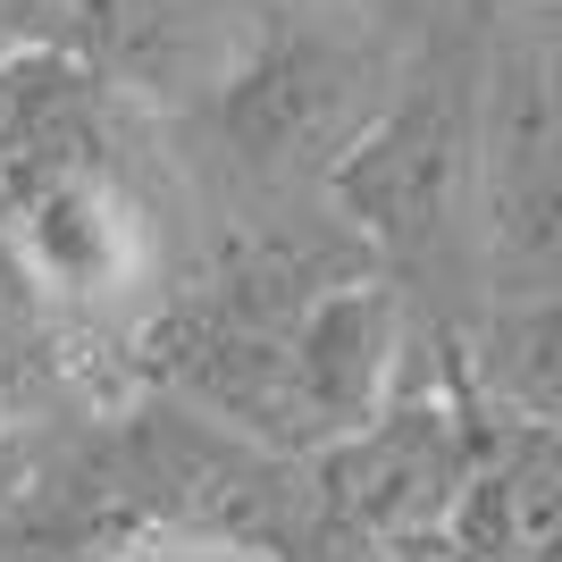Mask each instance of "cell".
<instances>
[{"label": "cell", "instance_id": "cell-1", "mask_svg": "<svg viewBox=\"0 0 562 562\" xmlns=\"http://www.w3.org/2000/svg\"><path fill=\"white\" fill-rule=\"evenodd\" d=\"M117 101L126 93L68 43L0 50V235L59 311L135 303L160 260Z\"/></svg>", "mask_w": 562, "mask_h": 562}, {"label": "cell", "instance_id": "cell-2", "mask_svg": "<svg viewBox=\"0 0 562 562\" xmlns=\"http://www.w3.org/2000/svg\"><path fill=\"white\" fill-rule=\"evenodd\" d=\"M479 101L462 68H420L386 110L361 126L345 160L328 168V202L370 235L395 269H437L462 244L479 269Z\"/></svg>", "mask_w": 562, "mask_h": 562}, {"label": "cell", "instance_id": "cell-3", "mask_svg": "<svg viewBox=\"0 0 562 562\" xmlns=\"http://www.w3.org/2000/svg\"><path fill=\"white\" fill-rule=\"evenodd\" d=\"M378 110H386V68L370 43H352L336 25L269 18L260 50L202 117L227 135V151L252 177H319L328 186V168L361 143Z\"/></svg>", "mask_w": 562, "mask_h": 562}, {"label": "cell", "instance_id": "cell-4", "mask_svg": "<svg viewBox=\"0 0 562 562\" xmlns=\"http://www.w3.org/2000/svg\"><path fill=\"white\" fill-rule=\"evenodd\" d=\"M278 9L260 0H68V50L126 101L211 110L260 50Z\"/></svg>", "mask_w": 562, "mask_h": 562}, {"label": "cell", "instance_id": "cell-5", "mask_svg": "<svg viewBox=\"0 0 562 562\" xmlns=\"http://www.w3.org/2000/svg\"><path fill=\"white\" fill-rule=\"evenodd\" d=\"M520 110L487 117L479 143V285L487 303L562 294V110L546 101L538 59L520 76Z\"/></svg>", "mask_w": 562, "mask_h": 562}, {"label": "cell", "instance_id": "cell-6", "mask_svg": "<svg viewBox=\"0 0 562 562\" xmlns=\"http://www.w3.org/2000/svg\"><path fill=\"white\" fill-rule=\"evenodd\" d=\"M403 361V294L378 269L319 285L294 311V420H303V453L336 446L352 428H370L386 412Z\"/></svg>", "mask_w": 562, "mask_h": 562}, {"label": "cell", "instance_id": "cell-7", "mask_svg": "<svg viewBox=\"0 0 562 562\" xmlns=\"http://www.w3.org/2000/svg\"><path fill=\"white\" fill-rule=\"evenodd\" d=\"M311 487H319V504L345 520L352 538H412V529H428L470 487V453H462L453 412L403 403V412H378L370 428L319 446Z\"/></svg>", "mask_w": 562, "mask_h": 562}, {"label": "cell", "instance_id": "cell-8", "mask_svg": "<svg viewBox=\"0 0 562 562\" xmlns=\"http://www.w3.org/2000/svg\"><path fill=\"white\" fill-rule=\"evenodd\" d=\"M479 378L495 403L562 428V294L546 303H495L479 328Z\"/></svg>", "mask_w": 562, "mask_h": 562}, {"label": "cell", "instance_id": "cell-9", "mask_svg": "<svg viewBox=\"0 0 562 562\" xmlns=\"http://www.w3.org/2000/svg\"><path fill=\"white\" fill-rule=\"evenodd\" d=\"M50 294H43V278L18 260V244L0 235V378H18V370H34L50 352Z\"/></svg>", "mask_w": 562, "mask_h": 562}, {"label": "cell", "instance_id": "cell-10", "mask_svg": "<svg viewBox=\"0 0 562 562\" xmlns=\"http://www.w3.org/2000/svg\"><path fill=\"white\" fill-rule=\"evenodd\" d=\"M538 85H546V101L562 110V0H546V25H538Z\"/></svg>", "mask_w": 562, "mask_h": 562}, {"label": "cell", "instance_id": "cell-11", "mask_svg": "<svg viewBox=\"0 0 562 562\" xmlns=\"http://www.w3.org/2000/svg\"><path fill=\"white\" fill-rule=\"evenodd\" d=\"M18 9H59L68 18V0H0V18H18Z\"/></svg>", "mask_w": 562, "mask_h": 562}]
</instances>
